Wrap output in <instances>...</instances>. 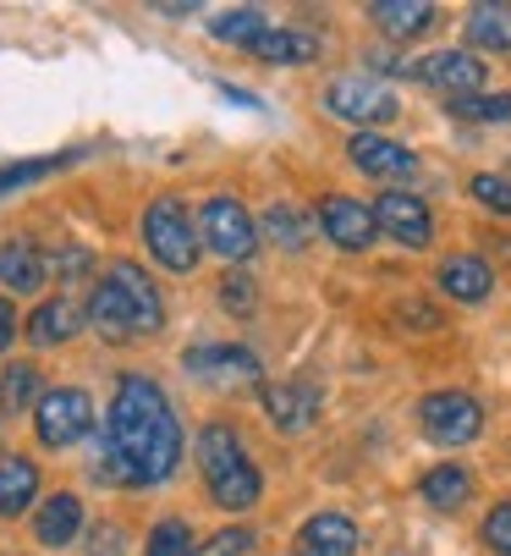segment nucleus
Here are the masks:
<instances>
[{
    "mask_svg": "<svg viewBox=\"0 0 511 556\" xmlns=\"http://www.w3.org/2000/svg\"><path fill=\"white\" fill-rule=\"evenodd\" d=\"M182 463V425L170 396L143 380L127 375L111 396V414H105V480L116 485H159L170 480Z\"/></svg>",
    "mask_w": 511,
    "mask_h": 556,
    "instance_id": "1",
    "label": "nucleus"
},
{
    "mask_svg": "<svg viewBox=\"0 0 511 556\" xmlns=\"http://www.w3.org/2000/svg\"><path fill=\"white\" fill-rule=\"evenodd\" d=\"M82 314H89V326H94L100 337L122 342V337H154L159 320H165V303H159V287H154L138 265H111V270L94 281Z\"/></svg>",
    "mask_w": 511,
    "mask_h": 556,
    "instance_id": "2",
    "label": "nucleus"
},
{
    "mask_svg": "<svg viewBox=\"0 0 511 556\" xmlns=\"http://www.w3.org/2000/svg\"><path fill=\"white\" fill-rule=\"evenodd\" d=\"M199 468H204L209 496H215L220 507H231V513L253 507V502H259V491H265L259 468L247 463L237 430H226V425H209V430L199 435Z\"/></svg>",
    "mask_w": 511,
    "mask_h": 556,
    "instance_id": "3",
    "label": "nucleus"
},
{
    "mask_svg": "<svg viewBox=\"0 0 511 556\" xmlns=\"http://www.w3.org/2000/svg\"><path fill=\"white\" fill-rule=\"evenodd\" d=\"M143 243H149V260L159 270H193L199 265V231L188 220V210L177 199H154L143 210Z\"/></svg>",
    "mask_w": 511,
    "mask_h": 556,
    "instance_id": "4",
    "label": "nucleus"
},
{
    "mask_svg": "<svg viewBox=\"0 0 511 556\" xmlns=\"http://www.w3.org/2000/svg\"><path fill=\"white\" fill-rule=\"evenodd\" d=\"M199 243L215 249L220 260H247L253 249H259V226H253V215H247L237 199L215 193V199H204V210H199Z\"/></svg>",
    "mask_w": 511,
    "mask_h": 556,
    "instance_id": "5",
    "label": "nucleus"
},
{
    "mask_svg": "<svg viewBox=\"0 0 511 556\" xmlns=\"http://www.w3.org/2000/svg\"><path fill=\"white\" fill-rule=\"evenodd\" d=\"M324 105H330V116L358 122V127H380V122H391L401 111L396 89L380 84V77H335V84L324 89Z\"/></svg>",
    "mask_w": 511,
    "mask_h": 556,
    "instance_id": "6",
    "label": "nucleus"
},
{
    "mask_svg": "<svg viewBox=\"0 0 511 556\" xmlns=\"http://www.w3.org/2000/svg\"><path fill=\"white\" fill-rule=\"evenodd\" d=\"M423 435H430L435 446H468L478 430H484V408L473 403L468 391H435V396H423Z\"/></svg>",
    "mask_w": 511,
    "mask_h": 556,
    "instance_id": "7",
    "label": "nucleus"
},
{
    "mask_svg": "<svg viewBox=\"0 0 511 556\" xmlns=\"http://www.w3.org/2000/svg\"><path fill=\"white\" fill-rule=\"evenodd\" d=\"M34 430L44 446H72L94 430V408L82 391H44L34 403Z\"/></svg>",
    "mask_w": 511,
    "mask_h": 556,
    "instance_id": "8",
    "label": "nucleus"
},
{
    "mask_svg": "<svg viewBox=\"0 0 511 556\" xmlns=\"http://www.w3.org/2000/svg\"><path fill=\"white\" fill-rule=\"evenodd\" d=\"M182 364H188V375L215 380V386H247V380H259V353H253V348H237V342L188 348Z\"/></svg>",
    "mask_w": 511,
    "mask_h": 556,
    "instance_id": "9",
    "label": "nucleus"
},
{
    "mask_svg": "<svg viewBox=\"0 0 511 556\" xmlns=\"http://www.w3.org/2000/svg\"><path fill=\"white\" fill-rule=\"evenodd\" d=\"M374 226L391 231V243H401V249H430V231H435L430 204L412 199V193H385L374 204Z\"/></svg>",
    "mask_w": 511,
    "mask_h": 556,
    "instance_id": "10",
    "label": "nucleus"
},
{
    "mask_svg": "<svg viewBox=\"0 0 511 556\" xmlns=\"http://www.w3.org/2000/svg\"><path fill=\"white\" fill-rule=\"evenodd\" d=\"M412 72H418L430 89L451 94V100H468V94L484 84V61L468 55V50H435V55H423Z\"/></svg>",
    "mask_w": 511,
    "mask_h": 556,
    "instance_id": "11",
    "label": "nucleus"
},
{
    "mask_svg": "<svg viewBox=\"0 0 511 556\" xmlns=\"http://www.w3.org/2000/svg\"><path fill=\"white\" fill-rule=\"evenodd\" d=\"M319 226H324V237L335 249H347V254H363L369 243H374V210L369 204H358V199H324L319 204Z\"/></svg>",
    "mask_w": 511,
    "mask_h": 556,
    "instance_id": "12",
    "label": "nucleus"
},
{
    "mask_svg": "<svg viewBox=\"0 0 511 556\" xmlns=\"http://www.w3.org/2000/svg\"><path fill=\"white\" fill-rule=\"evenodd\" d=\"M265 414L281 430H308L319 419V386L314 380H270L265 386Z\"/></svg>",
    "mask_w": 511,
    "mask_h": 556,
    "instance_id": "13",
    "label": "nucleus"
},
{
    "mask_svg": "<svg viewBox=\"0 0 511 556\" xmlns=\"http://www.w3.org/2000/svg\"><path fill=\"white\" fill-rule=\"evenodd\" d=\"M347 154H353V166L363 172V177H385V182H396V177H412V149H401V143H391V138H380V132H358L353 143H347Z\"/></svg>",
    "mask_w": 511,
    "mask_h": 556,
    "instance_id": "14",
    "label": "nucleus"
},
{
    "mask_svg": "<svg viewBox=\"0 0 511 556\" xmlns=\"http://www.w3.org/2000/svg\"><path fill=\"white\" fill-rule=\"evenodd\" d=\"M297 556H358V523L347 513H319L297 534Z\"/></svg>",
    "mask_w": 511,
    "mask_h": 556,
    "instance_id": "15",
    "label": "nucleus"
},
{
    "mask_svg": "<svg viewBox=\"0 0 511 556\" xmlns=\"http://www.w3.org/2000/svg\"><path fill=\"white\" fill-rule=\"evenodd\" d=\"M0 281H7L12 292H39L50 281V260L34 243L12 237V243H0Z\"/></svg>",
    "mask_w": 511,
    "mask_h": 556,
    "instance_id": "16",
    "label": "nucleus"
},
{
    "mask_svg": "<svg viewBox=\"0 0 511 556\" xmlns=\"http://www.w3.org/2000/svg\"><path fill=\"white\" fill-rule=\"evenodd\" d=\"M77 331H82V308H77L72 298H50V303H39V308H34V320H28L34 348H61V342H72Z\"/></svg>",
    "mask_w": 511,
    "mask_h": 556,
    "instance_id": "17",
    "label": "nucleus"
},
{
    "mask_svg": "<svg viewBox=\"0 0 511 556\" xmlns=\"http://www.w3.org/2000/svg\"><path fill=\"white\" fill-rule=\"evenodd\" d=\"M247 50L259 55V61H270V66H303V61H314V55H319V39H314V34H303V28H265Z\"/></svg>",
    "mask_w": 511,
    "mask_h": 556,
    "instance_id": "18",
    "label": "nucleus"
},
{
    "mask_svg": "<svg viewBox=\"0 0 511 556\" xmlns=\"http://www.w3.org/2000/svg\"><path fill=\"white\" fill-rule=\"evenodd\" d=\"M440 287H446L457 303H484L489 287H495V276H489L484 260H473V254H451V260L440 265Z\"/></svg>",
    "mask_w": 511,
    "mask_h": 556,
    "instance_id": "19",
    "label": "nucleus"
},
{
    "mask_svg": "<svg viewBox=\"0 0 511 556\" xmlns=\"http://www.w3.org/2000/svg\"><path fill=\"white\" fill-rule=\"evenodd\" d=\"M39 496V468L28 457H0V518H17Z\"/></svg>",
    "mask_w": 511,
    "mask_h": 556,
    "instance_id": "20",
    "label": "nucleus"
},
{
    "mask_svg": "<svg viewBox=\"0 0 511 556\" xmlns=\"http://www.w3.org/2000/svg\"><path fill=\"white\" fill-rule=\"evenodd\" d=\"M369 17H374L391 39H412V34H423V28L435 23V7H430V0H374Z\"/></svg>",
    "mask_w": 511,
    "mask_h": 556,
    "instance_id": "21",
    "label": "nucleus"
},
{
    "mask_svg": "<svg viewBox=\"0 0 511 556\" xmlns=\"http://www.w3.org/2000/svg\"><path fill=\"white\" fill-rule=\"evenodd\" d=\"M423 502L430 507H440V513H451V507H462L468 496H473V480H468V468L462 463H440V468H430L423 473Z\"/></svg>",
    "mask_w": 511,
    "mask_h": 556,
    "instance_id": "22",
    "label": "nucleus"
},
{
    "mask_svg": "<svg viewBox=\"0 0 511 556\" xmlns=\"http://www.w3.org/2000/svg\"><path fill=\"white\" fill-rule=\"evenodd\" d=\"M77 529H82V507H77V496H50V502L39 507V518H34L39 545H66V540H77Z\"/></svg>",
    "mask_w": 511,
    "mask_h": 556,
    "instance_id": "23",
    "label": "nucleus"
},
{
    "mask_svg": "<svg viewBox=\"0 0 511 556\" xmlns=\"http://www.w3.org/2000/svg\"><path fill=\"white\" fill-rule=\"evenodd\" d=\"M468 39L484 45V50H511V7H473Z\"/></svg>",
    "mask_w": 511,
    "mask_h": 556,
    "instance_id": "24",
    "label": "nucleus"
},
{
    "mask_svg": "<svg viewBox=\"0 0 511 556\" xmlns=\"http://www.w3.org/2000/svg\"><path fill=\"white\" fill-rule=\"evenodd\" d=\"M39 403V369L34 364H12L7 375H0V408L7 414H23Z\"/></svg>",
    "mask_w": 511,
    "mask_h": 556,
    "instance_id": "25",
    "label": "nucleus"
},
{
    "mask_svg": "<svg viewBox=\"0 0 511 556\" xmlns=\"http://www.w3.org/2000/svg\"><path fill=\"white\" fill-rule=\"evenodd\" d=\"M265 231L276 237L281 249H303L308 231H314V220H308L303 210H292V204H270V210H265Z\"/></svg>",
    "mask_w": 511,
    "mask_h": 556,
    "instance_id": "26",
    "label": "nucleus"
},
{
    "mask_svg": "<svg viewBox=\"0 0 511 556\" xmlns=\"http://www.w3.org/2000/svg\"><path fill=\"white\" fill-rule=\"evenodd\" d=\"M270 23H265V12H253V7H237V12H220L215 23H209V34L215 39H226V45H253Z\"/></svg>",
    "mask_w": 511,
    "mask_h": 556,
    "instance_id": "27",
    "label": "nucleus"
},
{
    "mask_svg": "<svg viewBox=\"0 0 511 556\" xmlns=\"http://www.w3.org/2000/svg\"><path fill=\"white\" fill-rule=\"evenodd\" d=\"M149 556H193V529L182 518H159L149 534Z\"/></svg>",
    "mask_w": 511,
    "mask_h": 556,
    "instance_id": "28",
    "label": "nucleus"
},
{
    "mask_svg": "<svg viewBox=\"0 0 511 556\" xmlns=\"http://www.w3.org/2000/svg\"><path fill=\"white\" fill-rule=\"evenodd\" d=\"M451 116H462V122H511V94H468V100H451Z\"/></svg>",
    "mask_w": 511,
    "mask_h": 556,
    "instance_id": "29",
    "label": "nucleus"
},
{
    "mask_svg": "<svg viewBox=\"0 0 511 556\" xmlns=\"http://www.w3.org/2000/svg\"><path fill=\"white\" fill-rule=\"evenodd\" d=\"M61 166H72V154H44V161L0 166V193H12V188H23V182H39V177H50V172H61Z\"/></svg>",
    "mask_w": 511,
    "mask_h": 556,
    "instance_id": "30",
    "label": "nucleus"
},
{
    "mask_svg": "<svg viewBox=\"0 0 511 556\" xmlns=\"http://www.w3.org/2000/svg\"><path fill=\"white\" fill-rule=\"evenodd\" d=\"M247 545H253V529H220V534H215V540H204L193 556H242Z\"/></svg>",
    "mask_w": 511,
    "mask_h": 556,
    "instance_id": "31",
    "label": "nucleus"
},
{
    "mask_svg": "<svg viewBox=\"0 0 511 556\" xmlns=\"http://www.w3.org/2000/svg\"><path fill=\"white\" fill-rule=\"evenodd\" d=\"M473 199L500 210V215H511V182L506 177H473Z\"/></svg>",
    "mask_w": 511,
    "mask_h": 556,
    "instance_id": "32",
    "label": "nucleus"
},
{
    "mask_svg": "<svg viewBox=\"0 0 511 556\" xmlns=\"http://www.w3.org/2000/svg\"><path fill=\"white\" fill-rule=\"evenodd\" d=\"M484 540H489V551L511 556V502H500V507L484 518Z\"/></svg>",
    "mask_w": 511,
    "mask_h": 556,
    "instance_id": "33",
    "label": "nucleus"
},
{
    "mask_svg": "<svg viewBox=\"0 0 511 556\" xmlns=\"http://www.w3.org/2000/svg\"><path fill=\"white\" fill-rule=\"evenodd\" d=\"M220 298H226L231 314H247V308H253V281L237 270V276H226V292H220Z\"/></svg>",
    "mask_w": 511,
    "mask_h": 556,
    "instance_id": "34",
    "label": "nucleus"
},
{
    "mask_svg": "<svg viewBox=\"0 0 511 556\" xmlns=\"http://www.w3.org/2000/svg\"><path fill=\"white\" fill-rule=\"evenodd\" d=\"M55 265H61V276H82V270L94 265V254H89V249H61Z\"/></svg>",
    "mask_w": 511,
    "mask_h": 556,
    "instance_id": "35",
    "label": "nucleus"
},
{
    "mask_svg": "<svg viewBox=\"0 0 511 556\" xmlns=\"http://www.w3.org/2000/svg\"><path fill=\"white\" fill-rule=\"evenodd\" d=\"M12 331H17V314H12V303L0 298V353L12 348Z\"/></svg>",
    "mask_w": 511,
    "mask_h": 556,
    "instance_id": "36",
    "label": "nucleus"
}]
</instances>
